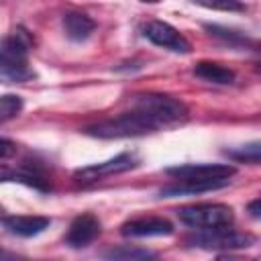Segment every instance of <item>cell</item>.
I'll return each instance as SVG.
<instances>
[{
	"mask_svg": "<svg viewBox=\"0 0 261 261\" xmlns=\"http://www.w3.org/2000/svg\"><path fill=\"white\" fill-rule=\"evenodd\" d=\"M31 45L33 39L24 29H16L0 41V80L27 82L35 77V71L29 67Z\"/></svg>",
	"mask_w": 261,
	"mask_h": 261,
	"instance_id": "7a4b0ae2",
	"label": "cell"
},
{
	"mask_svg": "<svg viewBox=\"0 0 261 261\" xmlns=\"http://www.w3.org/2000/svg\"><path fill=\"white\" fill-rule=\"evenodd\" d=\"M22 98L18 94H2L0 96V122L12 120L22 112Z\"/></svg>",
	"mask_w": 261,
	"mask_h": 261,
	"instance_id": "2e32d148",
	"label": "cell"
},
{
	"mask_svg": "<svg viewBox=\"0 0 261 261\" xmlns=\"http://www.w3.org/2000/svg\"><path fill=\"white\" fill-rule=\"evenodd\" d=\"M2 212H4V208H2V206H0V214H2Z\"/></svg>",
	"mask_w": 261,
	"mask_h": 261,
	"instance_id": "603a6c76",
	"label": "cell"
},
{
	"mask_svg": "<svg viewBox=\"0 0 261 261\" xmlns=\"http://www.w3.org/2000/svg\"><path fill=\"white\" fill-rule=\"evenodd\" d=\"M157 128H161V124L151 114L133 106L130 112H122L114 118L94 122L86 126L84 133L90 137H98V139H124V137L149 135V133H155Z\"/></svg>",
	"mask_w": 261,
	"mask_h": 261,
	"instance_id": "6da1fadb",
	"label": "cell"
},
{
	"mask_svg": "<svg viewBox=\"0 0 261 261\" xmlns=\"http://www.w3.org/2000/svg\"><path fill=\"white\" fill-rule=\"evenodd\" d=\"M204 8H210V10H222V12H243L245 10V4L239 2V0H192Z\"/></svg>",
	"mask_w": 261,
	"mask_h": 261,
	"instance_id": "d6986e66",
	"label": "cell"
},
{
	"mask_svg": "<svg viewBox=\"0 0 261 261\" xmlns=\"http://www.w3.org/2000/svg\"><path fill=\"white\" fill-rule=\"evenodd\" d=\"M106 259H149L155 257L153 251L147 249H137V247H114L110 251H104Z\"/></svg>",
	"mask_w": 261,
	"mask_h": 261,
	"instance_id": "e0dca14e",
	"label": "cell"
},
{
	"mask_svg": "<svg viewBox=\"0 0 261 261\" xmlns=\"http://www.w3.org/2000/svg\"><path fill=\"white\" fill-rule=\"evenodd\" d=\"M135 108L145 110L147 114H151L161 126L165 124H175L188 118V106L171 96H163V94H145V96H137L133 100Z\"/></svg>",
	"mask_w": 261,
	"mask_h": 261,
	"instance_id": "5b68a950",
	"label": "cell"
},
{
	"mask_svg": "<svg viewBox=\"0 0 261 261\" xmlns=\"http://www.w3.org/2000/svg\"><path fill=\"white\" fill-rule=\"evenodd\" d=\"M96 29V22L84 12H67L63 16V31L71 41H86Z\"/></svg>",
	"mask_w": 261,
	"mask_h": 261,
	"instance_id": "4fadbf2b",
	"label": "cell"
},
{
	"mask_svg": "<svg viewBox=\"0 0 261 261\" xmlns=\"http://www.w3.org/2000/svg\"><path fill=\"white\" fill-rule=\"evenodd\" d=\"M188 245L208 249V251H230V249H247L255 243L253 234L247 232H237L230 230L228 226L222 228H206V230H196L186 239Z\"/></svg>",
	"mask_w": 261,
	"mask_h": 261,
	"instance_id": "277c9868",
	"label": "cell"
},
{
	"mask_svg": "<svg viewBox=\"0 0 261 261\" xmlns=\"http://www.w3.org/2000/svg\"><path fill=\"white\" fill-rule=\"evenodd\" d=\"M259 149H261L259 147V141H253V143H249L245 147H239L237 151H226V155L232 157V159H237V161H247V163L257 165L259 163V153H261Z\"/></svg>",
	"mask_w": 261,
	"mask_h": 261,
	"instance_id": "ac0fdd59",
	"label": "cell"
},
{
	"mask_svg": "<svg viewBox=\"0 0 261 261\" xmlns=\"http://www.w3.org/2000/svg\"><path fill=\"white\" fill-rule=\"evenodd\" d=\"M230 184L228 177H216V179H179L177 184H169L159 190V198H177V196H196L206 194L214 190H222Z\"/></svg>",
	"mask_w": 261,
	"mask_h": 261,
	"instance_id": "9c48e42d",
	"label": "cell"
},
{
	"mask_svg": "<svg viewBox=\"0 0 261 261\" xmlns=\"http://www.w3.org/2000/svg\"><path fill=\"white\" fill-rule=\"evenodd\" d=\"M141 2H147V4H155V2H161V0H141Z\"/></svg>",
	"mask_w": 261,
	"mask_h": 261,
	"instance_id": "7402d4cb",
	"label": "cell"
},
{
	"mask_svg": "<svg viewBox=\"0 0 261 261\" xmlns=\"http://www.w3.org/2000/svg\"><path fill=\"white\" fill-rule=\"evenodd\" d=\"M194 75L204 80V82H208V84H218V86H226V84L234 82V71L224 67V65H220V63H214V61L196 63Z\"/></svg>",
	"mask_w": 261,
	"mask_h": 261,
	"instance_id": "5bb4252c",
	"label": "cell"
},
{
	"mask_svg": "<svg viewBox=\"0 0 261 261\" xmlns=\"http://www.w3.org/2000/svg\"><path fill=\"white\" fill-rule=\"evenodd\" d=\"M173 232V224L163 216H147V218H135L120 226L122 237L141 239V237H167Z\"/></svg>",
	"mask_w": 261,
	"mask_h": 261,
	"instance_id": "8fae6325",
	"label": "cell"
},
{
	"mask_svg": "<svg viewBox=\"0 0 261 261\" xmlns=\"http://www.w3.org/2000/svg\"><path fill=\"white\" fill-rule=\"evenodd\" d=\"M14 153H16V145H14L10 139H4V137H0V159L12 157Z\"/></svg>",
	"mask_w": 261,
	"mask_h": 261,
	"instance_id": "ffe728a7",
	"label": "cell"
},
{
	"mask_svg": "<svg viewBox=\"0 0 261 261\" xmlns=\"http://www.w3.org/2000/svg\"><path fill=\"white\" fill-rule=\"evenodd\" d=\"M259 204H261V200H259V198H255V200L249 204V212H251V216H253V218H259V216H261Z\"/></svg>",
	"mask_w": 261,
	"mask_h": 261,
	"instance_id": "44dd1931",
	"label": "cell"
},
{
	"mask_svg": "<svg viewBox=\"0 0 261 261\" xmlns=\"http://www.w3.org/2000/svg\"><path fill=\"white\" fill-rule=\"evenodd\" d=\"M143 35L157 47H163V49H169L173 53H190L192 51V45L190 41L175 29L171 27L169 22H163V20H151L143 27Z\"/></svg>",
	"mask_w": 261,
	"mask_h": 261,
	"instance_id": "52a82bcc",
	"label": "cell"
},
{
	"mask_svg": "<svg viewBox=\"0 0 261 261\" xmlns=\"http://www.w3.org/2000/svg\"><path fill=\"white\" fill-rule=\"evenodd\" d=\"M2 224L16 237H37L45 228H49L51 220L47 216H4Z\"/></svg>",
	"mask_w": 261,
	"mask_h": 261,
	"instance_id": "7c38bea8",
	"label": "cell"
},
{
	"mask_svg": "<svg viewBox=\"0 0 261 261\" xmlns=\"http://www.w3.org/2000/svg\"><path fill=\"white\" fill-rule=\"evenodd\" d=\"M175 212L186 226L196 230L222 228L234 222L232 208L226 204H192V206H181Z\"/></svg>",
	"mask_w": 261,
	"mask_h": 261,
	"instance_id": "3957f363",
	"label": "cell"
},
{
	"mask_svg": "<svg viewBox=\"0 0 261 261\" xmlns=\"http://www.w3.org/2000/svg\"><path fill=\"white\" fill-rule=\"evenodd\" d=\"M139 165V159L135 153H118L116 157H110L106 161H100V163H94V165H88V167H82L73 173V177L82 184H90V181H98L102 177H108V175H116V173H124L133 167Z\"/></svg>",
	"mask_w": 261,
	"mask_h": 261,
	"instance_id": "8992f818",
	"label": "cell"
},
{
	"mask_svg": "<svg viewBox=\"0 0 261 261\" xmlns=\"http://www.w3.org/2000/svg\"><path fill=\"white\" fill-rule=\"evenodd\" d=\"M234 167L226 163H186L167 167L165 173L175 179H216V177H232Z\"/></svg>",
	"mask_w": 261,
	"mask_h": 261,
	"instance_id": "ba28073f",
	"label": "cell"
},
{
	"mask_svg": "<svg viewBox=\"0 0 261 261\" xmlns=\"http://www.w3.org/2000/svg\"><path fill=\"white\" fill-rule=\"evenodd\" d=\"M102 230V224L98 220V216L94 214H80L71 220L69 224V230L65 234V243L71 247V249H82V247H88L92 241H96V237L100 234Z\"/></svg>",
	"mask_w": 261,
	"mask_h": 261,
	"instance_id": "30bf717a",
	"label": "cell"
},
{
	"mask_svg": "<svg viewBox=\"0 0 261 261\" xmlns=\"http://www.w3.org/2000/svg\"><path fill=\"white\" fill-rule=\"evenodd\" d=\"M2 181H18V184H24V186H31V188H37L41 192L47 190L45 181L33 173H24V171H14L6 165H0V184Z\"/></svg>",
	"mask_w": 261,
	"mask_h": 261,
	"instance_id": "9a60e30c",
	"label": "cell"
}]
</instances>
